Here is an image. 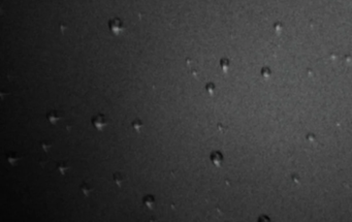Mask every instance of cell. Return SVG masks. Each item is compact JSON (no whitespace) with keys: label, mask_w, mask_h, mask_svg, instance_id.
<instances>
[{"label":"cell","mask_w":352,"mask_h":222,"mask_svg":"<svg viewBox=\"0 0 352 222\" xmlns=\"http://www.w3.org/2000/svg\"><path fill=\"white\" fill-rule=\"evenodd\" d=\"M38 145L40 146L41 150H44L47 154H48V152H49L50 148L52 147V144H51V143H49V142H45V140H42V142H40V143H38Z\"/></svg>","instance_id":"9"},{"label":"cell","mask_w":352,"mask_h":222,"mask_svg":"<svg viewBox=\"0 0 352 222\" xmlns=\"http://www.w3.org/2000/svg\"><path fill=\"white\" fill-rule=\"evenodd\" d=\"M141 125H143V123H141V122L140 121V120H136V121H133V122H132V126L136 129V131H137V132H140Z\"/></svg>","instance_id":"10"},{"label":"cell","mask_w":352,"mask_h":222,"mask_svg":"<svg viewBox=\"0 0 352 222\" xmlns=\"http://www.w3.org/2000/svg\"><path fill=\"white\" fill-rule=\"evenodd\" d=\"M113 179H114V181H115L116 184L118 185L119 187H121L122 183H124V181L126 180V177L125 176H123L122 174H120V172H116V174H114Z\"/></svg>","instance_id":"6"},{"label":"cell","mask_w":352,"mask_h":222,"mask_svg":"<svg viewBox=\"0 0 352 222\" xmlns=\"http://www.w3.org/2000/svg\"><path fill=\"white\" fill-rule=\"evenodd\" d=\"M56 167H57V170L59 171L60 174L64 176L66 171L69 168L68 161H59V162H56Z\"/></svg>","instance_id":"3"},{"label":"cell","mask_w":352,"mask_h":222,"mask_svg":"<svg viewBox=\"0 0 352 222\" xmlns=\"http://www.w3.org/2000/svg\"><path fill=\"white\" fill-rule=\"evenodd\" d=\"M144 204H145L146 207L149 208V209H153V206H154V204H155L154 197L151 196V195L146 196L145 198H144Z\"/></svg>","instance_id":"8"},{"label":"cell","mask_w":352,"mask_h":222,"mask_svg":"<svg viewBox=\"0 0 352 222\" xmlns=\"http://www.w3.org/2000/svg\"><path fill=\"white\" fill-rule=\"evenodd\" d=\"M109 29L112 30V32L115 33V34H120L124 30V26H123L122 22H121L119 19H117V18L116 19L109 20Z\"/></svg>","instance_id":"2"},{"label":"cell","mask_w":352,"mask_h":222,"mask_svg":"<svg viewBox=\"0 0 352 222\" xmlns=\"http://www.w3.org/2000/svg\"><path fill=\"white\" fill-rule=\"evenodd\" d=\"M80 188H81V190H82V192H83L85 195H89V194H90V192L94 189V187H92V186H90L87 182H84L83 184L81 185V187H80Z\"/></svg>","instance_id":"7"},{"label":"cell","mask_w":352,"mask_h":222,"mask_svg":"<svg viewBox=\"0 0 352 222\" xmlns=\"http://www.w3.org/2000/svg\"><path fill=\"white\" fill-rule=\"evenodd\" d=\"M47 118H48L49 121L52 123V124H56V122L60 119V113L57 112V111H52V112L48 113Z\"/></svg>","instance_id":"4"},{"label":"cell","mask_w":352,"mask_h":222,"mask_svg":"<svg viewBox=\"0 0 352 222\" xmlns=\"http://www.w3.org/2000/svg\"><path fill=\"white\" fill-rule=\"evenodd\" d=\"M92 124L94 125V127L96 129L101 130L104 126L108 125V120H106V118L102 114H99L92 118Z\"/></svg>","instance_id":"1"},{"label":"cell","mask_w":352,"mask_h":222,"mask_svg":"<svg viewBox=\"0 0 352 222\" xmlns=\"http://www.w3.org/2000/svg\"><path fill=\"white\" fill-rule=\"evenodd\" d=\"M6 158H8V161L10 164L15 165L17 161L22 158V156H19V155H18L17 153H15V152H9V153L6 154Z\"/></svg>","instance_id":"5"}]
</instances>
